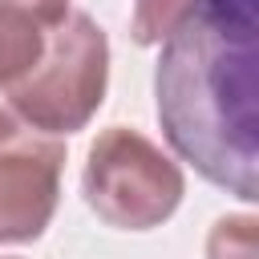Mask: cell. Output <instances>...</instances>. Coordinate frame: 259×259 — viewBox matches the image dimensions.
I'll return each instance as SVG.
<instances>
[{
	"mask_svg": "<svg viewBox=\"0 0 259 259\" xmlns=\"http://www.w3.org/2000/svg\"><path fill=\"white\" fill-rule=\"evenodd\" d=\"M81 190L101 223L121 231H150L178 210L186 182L178 162L146 134L109 125L89 146Z\"/></svg>",
	"mask_w": 259,
	"mask_h": 259,
	"instance_id": "3",
	"label": "cell"
},
{
	"mask_svg": "<svg viewBox=\"0 0 259 259\" xmlns=\"http://www.w3.org/2000/svg\"><path fill=\"white\" fill-rule=\"evenodd\" d=\"M109 40L85 12H69L45 32L40 57L8 85V109L40 134H77L105 101Z\"/></svg>",
	"mask_w": 259,
	"mask_h": 259,
	"instance_id": "2",
	"label": "cell"
},
{
	"mask_svg": "<svg viewBox=\"0 0 259 259\" xmlns=\"http://www.w3.org/2000/svg\"><path fill=\"white\" fill-rule=\"evenodd\" d=\"M40 45H45V32L40 28L0 16V89H8L40 57Z\"/></svg>",
	"mask_w": 259,
	"mask_h": 259,
	"instance_id": "5",
	"label": "cell"
},
{
	"mask_svg": "<svg viewBox=\"0 0 259 259\" xmlns=\"http://www.w3.org/2000/svg\"><path fill=\"white\" fill-rule=\"evenodd\" d=\"M170 150L210 186L259 198V0H198L154 69Z\"/></svg>",
	"mask_w": 259,
	"mask_h": 259,
	"instance_id": "1",
	"label": "cell"
},
{
	"mask_svg": "<svg viewBox=\"0 0 259 259\" xmlns=\"http://www.w3.org/2000/svg\"><path fill=\"white\" fill-rule=\"evenodd\" d=\"M255 219L251 214H227L214 223L210 239H206V259H259V243H255Z\"/></svg>",
	"mask_w": 259,
	"mask_h": 259,
	"instance_id": "7",
	"label": "cell"
},
{
	"mask_svg": "<svg viewBox=\"0 0 259 259\" xmlns=\"http://www.w3.org/2000/svg\"><path fill=\"white\" fill-rule=\"evenodd\" d=\"M65 142L0 109V243L40 239L57 214Z\"/></svg>",
	"mask_w": 259,
	"mask_h": 259,
	"instance_id": "4",
	"label": "cell"
},
{
	"mask_svg": "<svg viewBox=\"0 0 259 259\" xmlns=\"http://www.w3.org/2000/svg\"><path fill=\"white\" fill-rule=\"evenodd\" d=\"M0 16L49 32L69 16V0H0Z\"/></svg>",
	"mask_w": 259,
	"mask_h": 259,
	"instance_id": "8",
	"label": "cell"
},
{
	"mask_svg": "<svg viewBox=\"0 0 259 259\" xmlns=\"http://www.w3.org/2000/svg\"><path fill=\"white\" fill-rule=\"evenodd\" d=\"M198 0H134V40L138 45H162L170 36V28L194 8Z\"/></svg>",
	"mask_w": 259,
	"mask_h": 259,
	"instance_id": "6",
	"label": "cell"
}]
</instances>
